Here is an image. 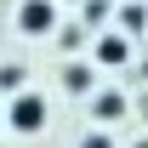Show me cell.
<instances>
[{
  "mask_svg": "<svg viewBox=\"0 0 148 148\" xmlns=\"http://www.w3.org/2000/svg\"><path fill=\"white\" fill-rule=\"evenodd\" d=\"M6 125L23 131V137L46 131V97H40V91H17V97H12V108H6Z\"/></svg>",
  "mask_w": 148,
  "mask_h": 148,
  "instance_id": "1",
  "label": "cell"
},
{
  "mask_svg": "<svg viewBox=\"0 0 148 148\" xmlns=\"http://www.w3.org/2000/svg\"><path fill=\"white\" fill-rule=\"evenodd\" d=\"M17 29L23 34H51L57 29V0H23L17 6Z\"/></svg>",
  "mask_w": 148,
  "mask_h": 148,
  "instance_id": "2",
  "label": "cell"
},
{
  "mask_svg": "<svg viewBox=\"0 0 148 148\" xmlns=\"http://www.w3.org/2000/svg\"><path fill=\"white\" fill-rule=\"evenodd\" d=\"M97 63H103V69H120V63H125V57H131V40L125 34H103V40H97Z\"/></svg>",
  "mask_w": 148,
  "mask_h": 148,
  "instance_id": "3",
  "label": "cell"
},
{
  "mask_svg": "<svg viewBox=\"0 0 148 148\" xmlns=\"http://www.w3.org/2000/svg\"><path fill=\"white\" fill-rule=\"evenodd\" d=\"M91 114L108 125V120H120V114H125V97H120V91H97V97H91Z\"/></svg>",
  "mask_w": 148,
  "mask_h": 148,
  "instance_id": "4",
  "label": "cell"
},
{
  "mask_svg": "<svg viewBox=\"0 0 148 148\" xmlns=\"http://www.w3.org/2000/svg\"><path fill=\"white\" fill-rule=\"evenodd\" d=\"M63 86H69V91H86V86H91V63H69V69H63Z\"/></svg>",
  "mask_w": 148,
  "mask_h": 148,
  "instance_id": "5",
  "label": "cell"
},
{
  "mask_svg": "<svg viewBox=\"0 0 148 148\" xmlns=\"http://www.w3.org/2000/svg\"><path fill=\"white\" fill-rule=\"evenodd\" d=\"M120 29H125V34H143V29H148V12H143V6H125V12H120Z\"/></svg>",
  "mask_w": 148,
  "mask_h": 148,
  "instance_id": "6",
  "label": "cell"
},
{
  "mask_svg": "<svg viewBox=\"0 0 148 148\" xmlns=\"http://www.w3.org/2000/svg\"><path fill=\"white\" fill-rule=\"evenodd\" d=\"M80 148H120V143H114L108 131H86V137H80Z\"/></svg>",
  "mask_w": 148,
  "mask_h": 148,
  "instance_id": "7",
  "label": "cell"
},
{
  "mask_svg": "<svg viewBox=\"0 0 148 148\" xmlns=\"http://www.w3.org/2000/svg\"><path fill=\"white\" fill-rule=\"evenodd\" d=\"M0 86H6V91H17V86H23V69H17V63H6V69H0Z\"/></svg>",
  "mask_w": 148,
  "mask_h": 148,
  "instance_id": "8",
  "label": "cell"
}]
</instances>
